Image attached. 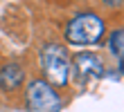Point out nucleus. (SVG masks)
<instances>
[{
	"mask_svg": "<svg viewBox=\"0 0 124 112\" xmlns=\"http://www.w3.org/2000/svg\"><path fill=\"white\" fill-rule=\"evenodd\" d=\"M104 32H106V27H104L101 16H97L93 11H84V13H77L68 22L65 38L72 45H95L101 40Z\"/></svg>",
	"mask_w": 124,
	"mask_h": 112,
	"instance_id": "f257e3e1",
	"label": "nucleus"
},
{
	"mask_svg": "<svg viewBox=\"0 0 124 112\" xmlns=\"http://www.w3.org/2000/svg\"><path fill=\"white\" fill-rule=\"evenodd\" d=\"M41 65L43 72L50 83L63 87L68 83V74H70V56L68 49L59 43H47L45 47L41 49Z\"/></svg>",
	"mask_w": 124,
	"mask_h": 112,
	"instance_id": "f03ea898",
	"label": "nucleus"
},
{
	"mask_svg": "<svg viewBox=\"0 0 124 112\" xmlns=\"http://www.w3.org/2000/svg\"><path fill=\"white\" fill-rule=\"evenodd\" d=\"M27 108L32 112H59L61 96L54 92V87L43 79H36L27 87Z\"/></svg>",
	"mask_w": 124,
	"mask_h": 112,
	"instance_id": "7ed1b4c3",
	"label": "nucleus"
},
{
	"mask_svg": "<svg viewBox=\"0 0 124 112\" xmlns=\"http://www.w3.org/2000/svg\"><path fill=\"white\" fill-rule=\"evenodd\" d=\"M72 74H75L77 83H86L88 79H99L104 74V63L97 54H90V52H81L72 58Z\"/></svg>",
	"mask_w": 124,
	"mask_h": 112,
	"instance_id": "20e7f679",
	"label": "nucleus"
},
{
	"mask_svg": "<svg viewBox=\"0 0 124 112\" xmlns=\"http://www.w3.org/2000/svg\"><path fill=\"white\" fill-rule=\"evenodd\" d=\"M25 79V72L18 63H7L2 70H0V90L2 92H11V90L20 87Z\"/></svg>",
	"mask_w": 124,
	"mask_h": 112,
	"instance_id": "39448f33",
	"label": "nucleus"
},
{
	"mask_svg": "<svg viewBox=\"0 0 124 112\" xmlns=\"http://www.w3.org/2000/svg\"><path fill=\"white\" fill-rule=\"evenodd\" d=\"M111 52L122 63V29H115V32L111 34Z\"/></svg>",
	"mask_w": 124,
	"mask_h": 112,
	"instance_id": "423d86ee",
	"label": "nucleus"
}]
</instances>
